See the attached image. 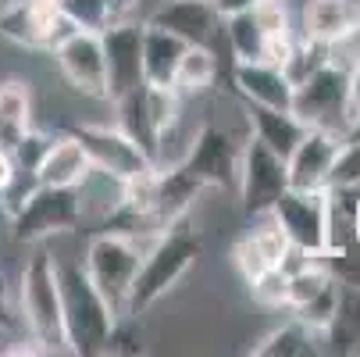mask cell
Here are the masks:
<instances>
[{
    "instance_id": "6da1fadb",
    "label": "cell",
    "mask_w": 360,
    "mask_h": 357,
    "mask_svg": "<svg viewBox=\"0 0 360 357\" xmlns=\"http://www.w3.org/2000/svg\"><path fill=\"white\" fill-rule=\"evenodd\" d=\"M58 289H61V325L65 350L79 357L108 353L111 332L118 325L115 308L89 282L82 261H58Z\"/></svg>"
},
{
    "instance_id": "7a4b0ae2",
    "label": "cell",
    "mask_w": 360,
    "mask_h": 357,
    "mask_svg": "<svg viewBox=\"0 0 360 357\" xmlns=\"http://www.w3.org/2000/svg\"><path fill=\"white\" fill-rule=\"evenodd\" d=\"M200 253H203V239L182 218L172 222L168 229H161L158 243L139 258V268H136V279L129 286L122 315L125 318H139L143 311H150L161 296H168L179 286V279L196 265Z\"/></svg>"
},
{
    "instance_id": "3957f363",
    "label": "cell",
    "mask_w": 360,
    "mask_h": 357,
    "mask_svg": "<svg viewBox=\"0 0 360 357\" xmlns=\"http://www.w3.org/2000/svg\"><path fill=\"white\" fill-rule=\"evenodd\" d=\"M22 318L39 343L43 353L65 350V325H61V289H58V258L50 250H36L22 268Z\"/></svg>"
},
{
    "instance_id": "277c9868",
    "label": "cell",
    "mask_w": 360,
    "mask_h": 357,
    "mask_svg": "<svg viewBox=\"0 0 360 357\" xmlns=\"http://www.w3.org/2000/svg\"><path fill=\"white\" fill-rule=\"evenodd\" d=\"M82 222V193L72 186H32L11 211V236L18 243H43L46 236L72 232Z\"/></svg>"
},
{
    "instance_id": "5b68a950",
    "label": "cell",
    "mask_w": 360,
    "mask_h": 357,
    "mask_svg": "<svg viewBox=\"0 0 360 357\" xmlns=\"http://www.w3.org/2000/svg\"><path fill=\"white\" fill-rule=\"evenodd\" d=\"M139 246L132 236H122V232H100L89 239L86 246V258H82V268L89 275V282L100 289L115 315L122 318L125 311V296H129V286L136 279V268H139Z\"/></svg>"
},
{
    "instance_id": "8992f818",
    "label": "cell",
    "mask_w": 360,
    "mask_h": 357,
    "mask_svg": "<svg viewBox=\"0 0 360 357\" xmlns=\"http://www.w3.org/2000/svg\"><path fill=\"white\" fill-rule=\"evenodd\" d=\"M68 136L79 139V146L86 150L93 172L115 179L118 186L153 168V161L129 139V132L122 125L111 129V125H89V122H82V125H72Z\"/></svg>"
},
{
    "instance_id": "52a82bcc",
    "label": "cell",
    "mask_w": 360,
    "mask_h": 357,
    "mask_svg": "<svg viewBox=\"0 0 360 357\" xmlns=\"http://www.w3.org/2000/svg\"><path fill=\"white\" fill-rule=\"evenodd\" d=\"M289 189L285 179V158H278L268 143H261L257 136L246 139L243 154H239V203L246 215H268L271 203Z\"/></svg>"
},
{
    "instance_id": "ba28073f",
    "label": "cell",
    "mask_w": 360,
    "mask_h": 357,
    "mask_svg": "<svg viewBox=\"0 0 360 357\" xmlns=\"http://www.w3.org/2000/svg\"><path fill=\"white\" fill-rule=\"evenodd\" d=\"M292 115L311 129H332V122H342L346 132V72L325 61L307 79H300L292 86Z\"/></svg>"
},
{
    "instance_id": "9c48e42d",
    "label": "cell",
    "mask_w": 360,
    "mask_h": 357,
    "mask_svg": "<svg viewBox=\"0 0 360 357\" xmlns=\"http://www.w3.org/2000/svg\"><path fill=\"white\" fill-rule=\"evenodd\" d=\"M268 215L292 246L314 258L325 253V189H285Z\"/></svg>"
},
{
    "instance_id": "30bf717a",
    "label": "cell",
    "mask_w": 360,
    "mask_h": 357,
    "mask_svg": "<svg viewBox=\"0 0 360 357\" xmlns=\"http://www.w3.org/2000/svg\"><path fill=\"white\" fill-rule=\"evenodd\" d=\"M68 32H75L54 0H15L0 11V36L29 46V50H54Z\"/></svg>"
},
{
    "instance_id": "8fae6325",
    "label": "cell",
    "mask_w": 360,
    "mask_h": 357,
    "mask_svg": "<svg viewBox=\"0 0 360 357\" xmlns=\"http://www.w3.org/2000/svg\"><path fill=\"white\" fill-rule=\"evenodd\" d=\"M50 54H54L61 75L68 79V86L75 93L108 100V65H104V43H100V32L75 29L50 50Z\"/></svg>"
},
{
    "instance_id": "7c38bea8",
    "label": "cell",
    "mask_w": 360,
    "mask_h": 357,
    "mask_svg": "<svg viewBox=\"0 0 360 357\" xmlns=\"http://www.w3.org/2000/svg\"><path fill=\"white\" fill-rule=\"evenodd\" d=\"M239 143L214 122H207L193 146H189V154L182 161V168L200 182V186H218V189H236L239 182Z\"/></svg>"
},
{
    "instance_id": "4fadbf2b",
    "label": "cell",
    "mask_w": 360,
    "mask_h": 357,
    "mask_svg": "<svg viewBox=\"0 0 360 357\" xmlns=\"http://www.w3.org/2000/svg\"><path fill=\"white\" fill-rule=\"evenodd\" d=\"M104 43V65H108V100H122L136 86H143V25L136 22H111L100 32Z\"/></svg>"
},
{
    "instance_id": "5bb4252c",
    "label": "cell",
    "mask_w": 360,
    "mask_h": 357,
    "mask_svg": "<svg viewBox=\"0 0 360 357\" xmlns=\"http://www.w3.org/2000/svg\"><path fill=\"white\" fill-rule=\"evenodd\" d=\"M339 143H342V136L332 132V129H307L303 139L289 150V158H285L289 189H325Z\"/></svg>"
},
{
    "instance_id": "9a60e30c",
    "label": "cell",
    "mask_w": 360,
    "mask_h": 357,
    "mask_svg": "<svg viewBox=\"0 0 360 357\" xmlns=\"http://www.w3.org/2000/svg\"><path fill=\"white\" fill-rule=\"evenodd\" d=\"M146 25H161L196 46H214L221 36V15L214 11L211 0H168L165 8L150 15Z\"/></svg>"
},
{
    "instance_id": "2e32d148",
    "label": "cell",
    "mask_w": 360,
    "mask_h": 357,
    "mask_svg": "<svg viewBox=\"0 0 360 357\" xmlns=\"http://www.w3.org/2000/svg\"><path fill=\"white\" fill-rule=\"evenodd\" d=\"M236 89L246 96V104H264L278 111H292V82L271 61H236Z\"/></svg>"
},
{
    "instance_id": "e0dca14e",
    "label": "cell",
    "mask_w": 360,
    "mask_h": 357,
    "mask_svg": "<svg viewBox=\"0 0 360 357\" xmlns=\"http://www.w3.org/2000/svg\"><path fill=\"white\" fill-rule=\"evenodd\" d=\"M89 175H93V165H89V158H86V150H82L79 139H72L68 132L50 139L43 161H39L36 172H32V179H36L39 186H72V189H79Z\"/></svg>"
},
{
    "instance_id": "ac0fdd59",
    "label": "cell",
    "mask_w": 360,
    "mask_h": 357,
    "mask_svg": "<svg viewBox=\"0 0 360 357\" xmlns=\"http://www.w3.org/2000/svg\"><path fill=\"white\" fill-rule=\"evenodd\" d=\"M200 189L203 186L182 165H175V168H161L158 165V172H153V218H158V225L168 229L172 222L186 218V211L193 208V200L200 196Z\"/></svg>"
},
{
    "instance_id": "d6986e66",
    "label": "cell",
    "mask_w": 360,
    "mask_h": 357,
    "mask_svg": "<svg viewBox=\"0 0 360 357\" xmlns=\"http://www.w3.org/2000/svg\"><path fill=\"white\" fill-rule=\"evenodd\" d=\"M285 246H289V239L282 236V229H278L275 222H268V225H261V229L246 232V236L236 243L232 261H236L239 275L250 282L253 275H261V272H268V268H278Z\"/></svg>"
},
{
    "instance_id": "ffe728a7",
    "label": "cell",
    "mask_w": 360,
    "mask_h": 357,
    "mask_svg": "<svg viewBox=\"0 0 360 357\" xmlns=\"http://www.w3.org/2000/svg\"><path fill=\"white\" fill-rule=\"evenodd\" d=\"M189 43L161 25H143V79L153 86H172L179 58Z\"/></svg>"
},
{
    "instance_id": "44dd1931",
    "label": "cell",
    "mask_w": 360,
    "mask_h": 357,
    "mask_svg": "<svg viewBox=\"0 0 360 357\" xmlns=\"http://www.w3.org/2000/svg\"><path fill=\"white\" fill-rule=\"evenodd\" d=\"M253 136L268 143L278 158H289V150L303 139V132L311 129L307 122H300L292 111H278V108H264V104H246Z\"/></svg>"
},
{
    "instance_id": "7402d4cb",
    "label": "cell",
    "mask_w": 360,
    "mask_h": 357,
    "mask_svg": "<svg viewBox=\"0 0 360 357\" xmlns=\"http://www.w3.org/2000/svg\"><path fill=\"white\" fill-rule=\"evenodd\" d=\"M325 343L332 353H360V286L339 282V303L335 315L325 325Z\"/></svg>"
},
{
    "instance_id": "603a6c76",
    "label": "cell",
    "mask_w": 360,
    "mask_h": 357,
    "mask_svg": "<svg viewBox=\"0 0 360 357\" xmlns=\"http://www.w3.org/2000/svg\"><path fill=\"white\" fill-rule=\"evenodd\" d=\"M32 129V96L22 79L0 82V150L11 154L15 143Z\"/></svg>"
},
{
    "instance_id": "cb8c5ba5",
    "label": "cell",
    "mask_w": 360,
    "mask_h": 357,
    "mask_svg": "<svg viewBox=\"0 0 360 357\" xmlns=\"http://www.w3.org/2000/svg\"><path fill=\"white\" fill-rule=\"evenodd\" d=\"M356 22V4L353 0H307L303 4V39L314 43H332Z\"/></svg>"
},
{
    "instance_id": "d4e9b609",
    "label": "cell",
    "mask_w": 360,
    "mask_h": 357,
    "mask_svg": "<svg viewBox=\"0 0 360 357\" xmlns=\"http://www.w3.org/2000/svg\"><path fill=\"white\" fill-rule=\"evenodd\" d=\"M115 104L122 111V129L129 132V139L143 150L153 165H161V132L153 129L150 111H146V82L136 86L132 93H125L122 100H115Z\"/></svg>"
},
{
    "instance_id": "484cf974",
    "label": "cell",
    "mask_w": 360,
    "mask_h": 357,
    "mask_svg": "<svg viewBox=\"0 0 360 357\" xmlns=\"http://www.w3.org/2000/svg\"><path fill=\"white\" fill-rule=\"evenodd\" d=\"M221 29H225V39H229V50L236 54V61H268L271 39L264 36V29L253 18V11L221 18Z\"/></svg>"
},
{
    "instance_id": "4316f807",
    "label": "cell",
    "mask_w": 360,
    "mask_h": 357,
    "mask_svg": "<svg viewBox=\"0 0 360 357\" xmlns=\"http://www.w3.org/2000/svg\"><path fill=\"white\" fill-rule=\"evenodd\" d=\"M218 79V58H214V46H196L189 43L179 58V68H175V79L172 86L179 93H203L207 86H214Z\"/></svg>"
},
{
    "instance_id": "83f0119b",
    "label": "cell",
    "mask_w": 360,
    "mask_h": 357,
    "mask_svg": "<svg viewBox=\"0 0 360 357\" xmlns=\"http://www.w3.org/2000/svg\"><path fill=\"white\" fill-rule=\"evenodd\" d=\"M250 353H257V357H314L318 346H314V332L300 318H292V322L271 329Z\"/></svg>"
},
{
    "instance_id": "f1b7e54d",
    "label": "cell",
    "mask_w": 360,
    "mask_h": 357,
    "mask_svg": "<svg viewBox=\"0 0 360 357\" xmlns=\"http://www.w3.org/2000/svg\"><path fill=\"white\" fill-rule=\"evenodd\" d=\"M58 11L65 15V22L72 29H82V32H104L111 25V15H108V4L104 0H54Z\"/></svg>"
},
{
    "instance_id": "f546056e",
    "label": "cell",
    "mask_w": 360,
    "mask_h": 357,
    "mask_svg": "<svg viewBox=\"0 0 360 357\" xmlns=\"http://www.w3.org/2000/svg\"><path fill=\"white\" fill-rule=\"evenodd\" d=\"M335 303H339V282L328 279L311 300L296 308V318H300L307 329H311V332H325V325H328L332 315H335Z\"/></svg>"
},
{
    "instance_id": "4dcf8cb0",
    "label": "cell",
    "mask_w": 360,
    "mask_h": 357,
    "mask_svg": "<svg viewBox=\"0 0 360 357\" xmlns=\"http://www.w3.org/2000/svg\"><path fill=\"white\" fill-rule=\"evenodd\" d=\"M360 189V139H342L335 150V161L328 172L325 189Z\"/></svg>"
},
{
    "instance_id": "1f68e13d",
    "label": "cell",
    "mask_w": 360,
    "mask_h": 357,
    "mask_svg": "<svg viewBox=\"0 0 360 357\" xmlns=\"http://www.w3.org/2000/svg\"><path fill=\"white\" fill-rule=\"evenodd\" d=\"M250 296L261 303V308H285V286H289V275L282 268H268L261 275H253L250 282Z\"/></svg>"
},
{
    "instance_id": "d6a6232c",
    "label": "cell",
    "mask_w": 360,
    "mask_h": 357,
    "mask_svg": "<svg viewBox=\"0 0 360 357\" xmlns=\"http://www.w3.org/2000/svg\"><path fill=\"white\" fill-rule=\"evenodd\" d=\"M50 139H54V136L29 129V132H25L18 143H15V150H11V161H15V168H18L22 175H32V172H36V165L43 161V154H46Z\"/></svg>"
},
{
    "instance_id": "836d02e7",
    "label": "cell",
    "mask_w": 360,
    "mask_h": 357,
    "mask_svg": "<svg viewBox=\"0 0 360 357\" xmlns=\"http://www.w3.org/2000/svg\"><path fill=\"white\" fill-rule=\"evenodd\" d=\"M253 18L261 22V29H264V36H268L271 43L292 39V36H289V11H285L282 0H261V4L253 8Z\"/></svg>"
},
{
    "instance_id": "e575fe53",
    "label": "cell",
    "mask_w": 360,
    "mask_h": 357,
    "mask_svg": "<svg viewBox=\"0 0 360 357\" xmlns=\"http://www.w3.org/2000/svg\"><path fill=\"white\" fill-rule=\"evenodd\" d=\"M328 61L339 65L342 72H349V68L360 65V22H353L342 36H335L328 43Z\"/></svg>"
},
{
    "instance_id": "d590c367",
    "label": "cell",
    "mask_w": 360,
    "mask_h": 357,
    "mask_svg": "<svg viewBox=\"0 0 360 357\" xmlns=\"http://www.w3.org/2000/svg\"><path fill=\"white\" fill-rule=\"evenodd\" d=\"M360 118V65L346 72V125Z\"/></svg>"
},
{
    "instance_id": "8d00e7d4",
    "label": "cell",
    "mask_w": 360,
    "mask_h": 357,
    "mask_svg": "<svg viewBox=\"0 0 360 357\" xmlns=\"http://www.w3.org/2000/svg\"><path fill=\"white\" fill-rule=\"evenodd\" d=\"M214 4V11L221 15V18H229V15H243V11H253L261 0H211Z\"/></svg>"
},
{
    "instance_id": "74e56055",
    "label": "cell",
    "mask_w": 360,
    "mask_h": 357,
    "mask_svg": "<svg viewBox=\"0 0 360 357\" xmlns=\"http://www.w3.org/2000/svg\"><path fill=\"white\" fill-rule=\"evenodd\" d=\"M104 4H108V15H111V22H125L139 4H143V0H104Z\"/></svg>"
},
{
    "instance_id": "f35d334b",
    "label": "cell",
    "mask_w": 360,
    "mask_h": 357,
    "mask_svg": "<svg viewBox=\"0 0 360 357\" xmlns=\"http://www.w3.org/2000/svg\"><path fill=\"white\" fill-rule=\"evenodd\" d=\"M18 175V168H15V161H11V154H4L0 150V193H4L8 186H11V179Z\"/></svg>"
},
{
    "instance_id": "ab89813d",
    "label": "cell",
    "mask_w": 360,
    "mask_h": 357,
    "mask_svg": "<svg viewBox=\"0 0 360 357\" xmlns=\"http://www.w3.org/2000/svg\"><path fill=\"white\" fill-rule=\"evenodd\" d=\"M353 243L360 246V189H356V208H353Z\"/></svg>"
},
{
    "instance_id": "60d3db41",
    "label": "cell",
    "mask_w": 360,
    "mask_h": 357,
    "mask_svg": "<svg viewBox=\"0 0 360 357\" xmlns=\"http://www.w3.org/2000/svg\"><path fill=\"white\" fill-rule=\"evenodd\" d=\"M342 139H360V118H353V122L346 125V132H342Z\"/></svg>"
},
{
    "instance_id": "b9f144b4",
    "label": "cell",
    "mask_w": 360,
    "mask_h": 357,
    "mask_svg": "<svg viewBox=\"0 0 360 357\" xmlns=\"http://www.w3.org/2000/svg\"><path fill=\"white\" fill-rule=\"evenodd\" d=\"M353 4H356V22H360V0H353Z\"/></svg>"
}]
</instances>
